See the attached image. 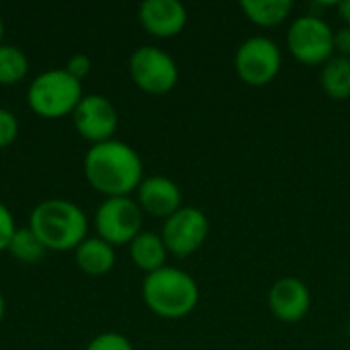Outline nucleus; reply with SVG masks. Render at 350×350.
Masks as SVG:
<instances>
[{"mask_svg":"<svg viewBox=\"0 0 350 350\" xmlns=\"http://www.w3.org/2000/svg\"><path fill=\"white\" fill-rule=\"evenodd\" d=\"M6 252L21 265H37L43 260L47 248L37 238V234L29 226H25V228H16Z\"/></svg>","mask_w":350,"mask_h":350,"instance_id":"a211bd4d","label":"nucleus"},{"mask_svg":"<svg viewBox=\"0 0 350 350\" xmlns=\"http://www.w3.org/2000/svg\"><path fill=\"white\" fill-rule=\"evenodd\" d=\"M334 53L350 59V27L347 25L334 31Z\"/></svg>","mask_w":350,"mask_h":350,"instance_id":"b1692460","label":"nucleus"},{"mask_svg":"<svg viewBox=\"0 0 350 350\" xmlns=\"http://www.w3.org/2000/svg\"><path fill=\"white\" fill-rule=\"evenodd\" d=\"M246 18L258 27H277L281 25L293 10L291 0H244L240 2Z\"/></svg>","mask_w":350,"mask_h":350,"instance_id":"dca6fc26","label":"nucleus"},{"mask_svg":"<svg viewBox=\"0 0 350 350\" xmlns=\"http://www.w3.org/2000/svg\"><path fill=\"white\" fill-rule=\"evenodd\" d=\"M135 201L144 213L158 219H168L172 213H176L183 207V193L172 178L164 174H152L146 176L137 187Z\"/></svg>","mask_w":350,"mask_h":350,"instance_id":"ddd939ff","label":"nucleus"},{"mask_svg":"<svg viewBox=\"0 0 350 350\" xmlns=\"http://www.w3.org/2000/svg\"><path fill=\"white\" fill-rule=\"evenodd\" d=\"M82 168L88 185L105 199L129 197L146 178L142 156L121 139L92 144L84 154Z\"/></svg>","mask_w":350,"mask_h":350,"instance_id":"f257e3e1","label":"nucleus"},{"mask_svg":"<svg viewBox=\"0 0 350 350\" xmlns=\"http://www.w3.org/2000/svg\"><path fill=\"white\" fill-rule=\"evenodd\" d=\"M338 12H340L342 21L347 23V27H350V0H342L338 4Z\"/></svg>","mask_w":350,"mask_h":350,"instance_id":"393cba45","label":"nucleus"},{"mask_svg":"<svg viewBox=\"0 0 350 350\" xmlns=\"http://www.w3.org/2000/svg\"><path fill=\"white\" fill-rule=\"evenodd\" d=\"M72 123L84 139L90 144H103L115 139L119 113L105 94H84L72 113Z\"/></svg>","mask_w":350,"mask_h":350,"instance_id":"9d476101","label":"nucleus"},{"mask_svg":"<svg viewBox=\"0 0 350 350\" xmlns=\"http://www.w3.org/2000/svg\"><path fill=\"white\" fill-rule=\"evenodd\" d=\"M322 90L332 100H347L350 98V59L334 55L330 57L320 72Z\"/></svg>","mask_w":350,"mask_h":350,"instance_id":"f3484780","label":"nucleus"},{"mask_svg":"<svg viewBox=\"0 0 350 350\" xmlns=\"http://www.w3.org/2000/svg\"><path fill=\"white\" fill-rule=\"evenodd\" d=\"M160 236L168 254L187 258L205 244L209 236V219L199 207L183 205L176 213L164 219Z\"/></svg>","mask_w":350,"mask_h":350,"instance_id":"1a4fd4ad","label":"nucleus"},{"mask_svg":"<svg viewBox=\"0 0 350 350\" xmlns=\"http://www.w3.org/2000/svg\"><path fill=\"white\" fill-rule=\"evenodd\" d=\"M94 228L111 246H125L144 232V211L131 197H107L96 207Z\"/></svg>","mask_w":350,"mask_h":350,"instance_id":"0eeeda50","label":"nucleus"},{"mask_svg":"<svg viewBox=\"0 0 350 350\" xmlns=\"http://www.w3.org/2000/svg\"><path fill=\"white\" fill-rule=\"evenodd\" d=\"M4 314H6V301H4V295H2V291H0V324H2V320H4Z\"/></svg>","mask_w":350,"mask_h":350,"instance_id":"a878e982","label":"nucleus"},{"mask_svg":"<svg viewBox=\"0 0 350 350\" xmlns=\"http://www.w3.org/2000/svg\"><path fill=\"white\" fill-rule=\"evenodd\" d=\"M137 21L152 37L170 39L187 27L189 12L178 0H144L137 8Z\"/></svg>","mask_w":350,"mask_h":350,"instance_id":"9b49d317","label":"nucleus"},{"mask_svg":"<svg viewBox=\"0 0 350 350\" xmlns=\"http://www.w3.org/2000/svg\"><path fill=\"white\" fill-rule=\"evenodd\" d=\"M16 232V224H14V215L12 211L0 201V252L8 250V244L12 240Z\"/></svg>","mask_w":350,"mask_h":350,"instance_id":"4be33fe9","label":"nucleus"},{"mask_svg":"<svg viewBox=\"0 0 350 350\" xmlns=\"http://www.w3.org/2000/svg\"><path fill=\"white\" fill-rule=\"evenodd\" d=\"M29 228L37 234L47 250H76L88 234V217L74 201L51 197L35 205L29 215Z\"/></svg>","mask_w":350,"mask_h":350,"instance_id":"f03ea898","label":"nucleus"},{"mask_svg":"<svg viewBox=\"0 0 350 350\" xmlns=\"http://www.w3.org/2000/svg\"><path fill=\"white\" fill-rule=\"evenodd\" d=\"M2 37H4V21H2V16H0V45L4 43V41H2Z\"/></svg>","mask_w":350,"mask_h":350,"instance_id":"bb28decb","label":"nucleus"},{"mask_svg":"<svg viewBox=\"0 0 350 350\" xmlns=\"http://www.w3.org/2000/svg\"><path fill=\"white\" fill-rule=\"evenodd\" d=\"M287 49L304 66H324L334 57V31L318 14L297 16L287 29Z\"/></svg>","mask_w":350,"mask_h":350,"instance_id":"39448f33","label":"nucleus"},{"mask_svg":"<svg viewBox=\"0 0 350 350\" xmlns=\"http://www.w3.org/2000/svg\"><path fill=\"white\" fill-rule=\"evenodd\" d=\"M347 334H349V340H350V318H349V324H347Z\"/></svg>","mask_w":350,"mask_h":350,"instance_id":"cd10ccee","label":"nucleus"},{"mask_svg":"<svg viewBox=\"0 0 350 350\" xmlns=\"http://www.w3.org/2000/svg\"><path fill=\"white\" fill-rule=\"evenodd\" d=\"M29 74L27 53L12 43L0 45V86L18 84Z\"/></svg>","mask_w":350,"mask_h":350,"instance_id":"6ab92c4d","label":"nucleus"},{"mask_svg":"<svg viewBox=\"0 0 350 350\" xmlns=\"http://www.w3.org/2000/svg\"><path fill=\"white\" fill-rule=\"evenodd\" d=\"M18 135V119L12 111L0 107V150L8 148Z\"/></svg>","mask_w":350,"mask_h":350,"instance_id":"412c9836","label":"nucleus"},{"mask_svg":"<svg viewBox=\"0 0 350 350\" xmlns=\"http://www.w3.org/2000/svg\"><path fill=\"white\" fill-rule=\"evenodd\" d=\"M86 350H135L131 340L125 334L119 332H103L98 336H94L88 345Z\"/></svg>","mask_w":350,"mask_h":350,"instance_id":"aec40b11","label":"nucleus"},{"mask_svg":"<svg viewBox=\"0 0 350 350\" xmlns=\"http://www.w3.org/2000/svg\"><path fill=\"white\" fill-rule=\"evenodd\" d=\"M129 256L133 260V265L144 271L146 275L160 271L162 267H166V258H168V250L162 242L160 234L154 232H139L131 244H129Z\"/></svg>","mask_w":350,"mask_h":350,"instance_id":"2eb2a0df","label":"nucleus"},{"mask_svg":"<svg viewBox=\"0 0 350 350\" xmlns=\"http://www.w3.org/2000/svg\"><path fill=\"white\" fill-rule=\"evenodd\" d=\"M74 260L82 273L90 277H103L115 267L117 254H115V246H111L103 238L86 236V240H82L80 246L74 250Z\"/></svg>","mask_w":350,"mask_h":350,"instance_id":"4468645a","label":"nucleus"},{"mask_svg":"<svg viewBox=\"0 0 350 350\" xmlns=\"http://www.w3.org/2000/svg\"><path fill=\"white\" fill-rule=\"evenodd\" d=\"M90 66H92V64H90V57H88L86 53H74V55L66 62V72L72 74L76 80L82 82V78L88 76Z\"/></svg>","mask_w":350,"mask_h":350,"instance_id":"5701e85b","label":"nucleus"},{"mask_svg":"<svg viewBox=\"0 0 350 350\" xmlns=\"http://www.w3.org/2000/svg\"><path fill=\"white\" fill-rule=\"evenodd\" d=\"M312 308V293L297 277H283L273 283L269 291V310L285 324H295L308 316Z\"/></svg>","mask_w":350,"mask_h":350,"instance_id":"f8f14e48","label":"nucleus"},{"mask_svg":"<svg viewBox=\"0 0 350 350\" xmlns=\"http://www.w3.org/2000/svg\"><path fill=\"white\" fill-rule=\"evenodd\" d=\"M283 53L281 47L262 35L246 39L234 55V68L238 78L252 88L269 86L281 72Z\"/></svg>","mask_w":350,"mask_h":350,"instance_id":"423d86ee","label":"nucleus"},{"mask_svg":"<svg viewBox=\"0 0 350 350\" xmlns=\"http://www.w3.org/2000/svg\"><path fill=\"white\" fill-rule=\"evenodd\" d=\"M142 297L148 310L164 320H183L199 306V285L183 269L162 267L146 275L142 283Z\"/></svg>","mask_w":350,"mask_h":350,"instance_id":"7ed1b4c3","label":"nucleus"},{"mask_svg":"<svg viewBox=\"0 0 350 350\" xmlns=\"http://www.w3.org/2000/svg\"><path fill=\"white\" fill-rule=\"evenodd\" d=\"M129 76L139 90L166 94L178 82V66L168 51L156 45H142L129 55Z\"/></svg>","mask_w":350,"mask_h":350,"instance_id":"6e6552de","label":"nucleus"},{"mask_svg":"<svg viewBox=\"0 0 350 350\" xmlns=\"http://www.w3.org/2000/svg\"><path fill=\"white\" fill-rule=\"evenodd\" d=\"M82 96V82L68 74L66 68H51L37 74L27 88V103L31 111L43 119L72 117Z\"/></svg>","mask_w":350,"mask_h":350,"instance_id":"20e7f679","label":"nucleus"}]
</instances>
